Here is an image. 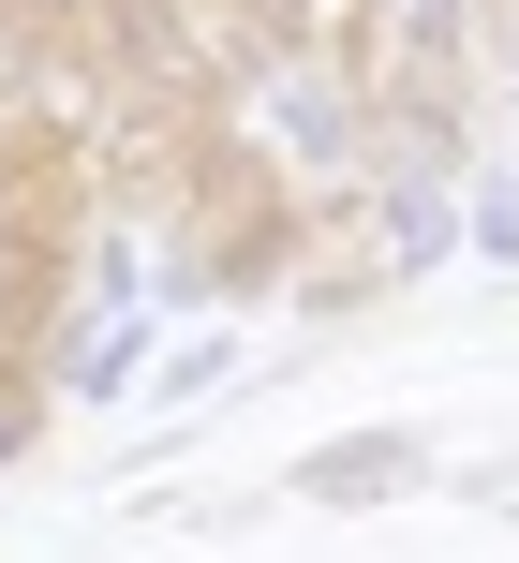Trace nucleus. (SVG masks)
<instances>
[{"label": "nucleus", "mask_w": 519, "mask_h": 563, "mask_svg": "<svg viewBox=\"0 0 519 563\" xmlns=\"http://www.w3.org/2000/svg\"><path fill=\"white\" fill-rule=\"evenodd\" d=\"M416 475H431V445H416V430H356V445L297 460V489H312V505H401Z\"/></svg>", "instance_id": "nucleus-1"}]
</instances>
